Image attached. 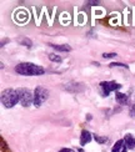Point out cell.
Returning <instances> with one entry per match:
<instances>
[{
    "label": "cell",
    "instance_id": "6da1fadb",
    "mask_svg": "<svg viewBox=\"0 0 135 152\" xmlns=\"http://www.w3.org/2000/svg\"><path fill=\"white\" fill-rule=\"evenodd\" d=\"M15 71L16 74L24 76H40L44 75L45 69L33 64V62H20L15 66Z\"/></svg>",
    "mask_w": 135,
    "mask_h": 152
},
{
    "label": "cell",
    "instance_id": "7a4b0ae2",
    "mask_svg": "<svg viewBox=\"0 0 135 152\" xmlns=\"http://www.w3.org/2000/svg\"><path fill=\"white\" fill-rule=\"evenodd\" d=\"M1 102L6 109H11L19 102V94L18 90H13V88H6L1 92Z\"/></svg>",
    "mask_w": 135,
    "mask_h": 152
},
{
    "label": "cell",
    "instance_id": "3957f363",
    "mask_svg": "<svg viewBox=\"0 0 135 152\" xmlns=\"http://www.w3.org/2000/svg\"><path fill=\"white\" fill-rule=\"evenodd\" d=\"M49 97V91L43 86H38L34 90V106L40 107Z\"/></svg>",
    "mask_w": 135,
    "mask_h": 152
},
{
    "label": "cell",
    "instance_id": "277c9868",
    "mask_svg": "<svg viewBox=\"0 0 135 152\" xmlns=\"http://www.w3.org/2000/svg\"><path fill=\"white\" fill-rule=\"evenodd\" d=\"M18 94H19V101H20V104L24 107H28L31 104H34V95L28 88H18Z\"/></svg>",
    "mask_w": 135,
    "mask_h": 152
},
{
    "label": "cell",
    "instance_id": "5b68a950",
    "mask_svg": "<svg viewBox=\"0 0 135 152\" xmlns=\"http://www.w3.org/2000/svg\"><path fill=\"white\" fill-rule=\"evenodd\" d=\"M100 86L103 88L104 96H109V94L111 91H117L119 88H121V85L117 84V82H114V81H103V82H100Z\"/></svg>",
    "mask_w": 135,
    "mask_h": 152
},
{
    "label": "cell",
    "instance_id": "8992f818",
    "mask_svg": "<svg viewBox=\"0 0 135 152\" xmlns=\"http://www.w3.org/2000/svg\"><path fill=\"white\" fill-rule=\"evenodd\" d=\"M90 141H91V134H90L89 131L84 130L80 135V145L81 146H85V145L89 143Z\"/></svg>",
    "mask_w": 135,
    "mask_h": 152
},
{
    "label": "cell",
    "instance_id": "52a82bcc",
    "mask_svg": "<svg viewBox=\"0 0 135 152\" xmlns=\"http://www.w3.org/2000/svg\"><path fill=\"white\" fill-rule=\"evenodd\" d=\"M124 142H125L126 148L131 150V148L135 147V137H134L133 135H130V134H126V135H125V137H124Z\"/></svg>",
    "mask_w": 135,
    "mask_h": 152
},
{
    "label": "cell",
    "instance_id": "ba28073f",
    "mask_svg": "<svg viewBox=\"0 0 135 152\" xmlns=\"http://www.w3.org/2000/svg\"><path fill=\"white\" fill-rule=\"evenodd\" d=\"M49 45L53 48L56 51H61V53H66V51H72V48L66 44H63V45H55V44H49Z\"/></svg>",
    "mask_w": 135,
    "mask_h": 152
},
{
    "label": "cell",
    "instance_id": "9c48e42d",
    "mask_svg": "<svg viewBox=\"0 0 135 152\" xmlns=\"http://www.w3.org/2000/svg\"><path fill=\"white\" fill-rule=\"evenodd\" d=\"M115 100H117L120 105H126L128 100H129V96H128V95H125V94L117 92V94H115Z\"/></svg>",
    "mask_w": 135,
    "mask_h": 152
},
{
    "label": "cell",
    "instance_id": "30bf717a",
    "mask_svg": "<svg viewBox=\"0 0 135 152\" xmlns=\"http://www.w3.org/2000/svg\"><path fill=\"white\" fill-rule=\"evenodd\" d=\"M125 147H126V146H125V142H124V140H119V141L115 142V145L113 146L111 152H121V151H123Z\"/></svg>",
    "mask_w": 135,
    "mask_h": 152
},
{
    "label": "cell",
    "instance_id": "8fae6325",
    "mask_svg": "<svg viewBox=\"0 0 135 152\" xmlns=\"http://www.w3.org/2000/svg\"><path fill=\"white\" fill-rule=\"evenodd\" d=\"M19 44L23 46H28V48H31V45H33V42H31L30 39H28V37H19L18 39Z\"/></svg>",
    "mask_w": 135,
    "mask_h": 152
},
{
    "label": "cell",
    "instance_id": "7c38bea8",
    "mask_svg": "<svg viewBox=\"0 0 135 152\" xmlns=\"http://www.w3.org/2000/svg\"><path fill=\"white\" fill-rule=\"evenodd\" d=\"M94 138H95V141L98 142L99 145H104L105 142H108V137H106V136L101 137V136H99V135H94Z\"/></svg>",
    "mask_w": 135,
    "mask_h": 152
},
{
    "label": "cell",
    "instance_id": "4fadbf2b",
    "mask_svg": "<svg viewBox=\"0 0 135 152\" xmlns=\"http://www.w3.org/2000/svg\"><path fill=\"white\" fill-rule=\"evenodd\" d=\"M49 60L53 61V62H60L61 58L59 55H56V54H49Z\"/></svg>",
    "mask_w": 135,
    "mask_h": 152
},
{
    "label": "cell",
    "instance_id": "5bb4252c",
    "mask_svg": "<svg viewBox=\"0 0 135 152\" xmlns=\"http://www.w3.org/2000/svg\"><path fill=\"white\" fill-rule=\"evenodd\" d=\"M104 59H113V58H117L118 54L117 53H104L101 55Z\"/></svg>",
    "mask_w": 135,
    "mask_h": 152
},
{
    "label": "cell",
    "instance_id": "9a60e30c",
    "mask_svg": "<svg viewBox=\"0 0 135 152\" xmlns=\"http://www.w3.org/2000/svg\"><path fill=\"white\" fill-rule=\"evenodd\" d=\"M109 66L110 67H124V69H128V65L123 64V62H111Z\"/></svg>",
    "mask_w": 135,
    "mask_h": 152
},
{
    "label": "cell",
    "instance_id": "2e32d148",
    "mask_svg": "<svg viewBox=\"0 0 135 152\" xmlns=\"http://www.w3.org/2000/svg\"><path fill=\"white\" fill-rule=\"evenodd\" d=\"M129 115L131 117H135V105H131L130 106V110H129Z\"/></svg>",
    "mask_w": 135,
    "mask_h": 152
},
{
    "label": "cell",
    "instance_id": "e0dca14e",
    "mask_svg": "<svg viewBox=\"0 0 135 152\" xmlns=\"http://www.w3.org/2000/svg\"><path fill=\"white\" fill-rule=\"evenodd\" d=\"M59 152H75V151L72 150V148H61Z\"/></svg>",
    "mask_w": 135,
    "mask_h": 152
},
{
    "label": "cell",
    "instance_id": "ac0fdd59",
    "mask_svg": "<svg viewBox=\"0 0 135 152\" xmlns=\"http://www.w3.org/2000/svg\"><path fill=\"white\" fill-rule=\"evenodd\" d=\"M88 4H90V5H98L99 3L98 1H88Z\"/></svg>",
    "mask_w": 135,
    "mask_h": 152
},
{
    "label": "cell",
    "instance_id": "d6986e66",
    "mask_svg": "<svg viewBox=\"0 0 135 152\" xmlns=\"http://www.w3.org/2000/svg\"><path fill=\"white\" fill-rule=\"evenodd\" d=\"M126 150H128V148H126V147H125V148H124V150H123V151H121V152H126Z\"/></svg>",
    "mask_w": 135,
    "mask_h": 152
}]
</instances>
